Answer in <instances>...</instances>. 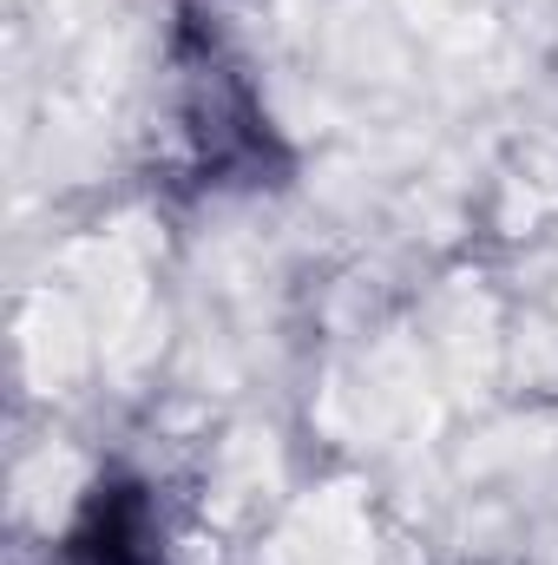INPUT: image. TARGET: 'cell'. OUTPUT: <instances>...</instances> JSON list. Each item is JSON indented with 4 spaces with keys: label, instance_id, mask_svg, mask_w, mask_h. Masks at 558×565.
<instances>
[{
    "label": "cell",
    "instance_id": "1",
    "mask_svg": "<svg viewBox=\"0 0 558 565\" xmlns=\"http://www.w3.org/2000/svg\"><path fill=\"white\" fill-rule=\"evenodd\" d=\"M73 565H151V533H144L139 493H99L86 526L73 533Z\"/></svg>",
    "mask_w": 558,
    "mask_h": 565
}]
</instances>
